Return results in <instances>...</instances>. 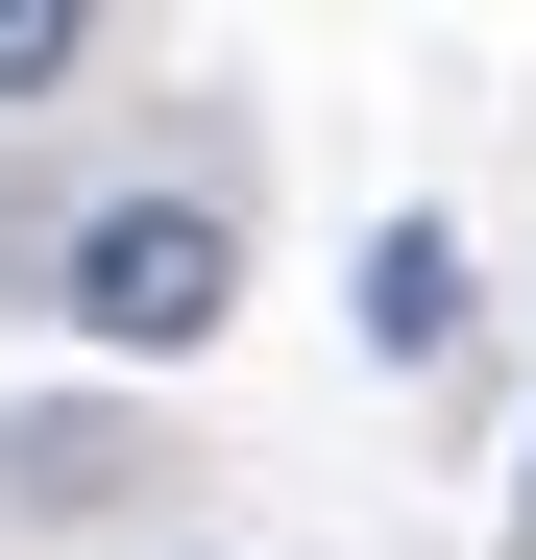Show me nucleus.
I'll return each instance as SVG.
<instances>
[{
	"instance_id": "1",
	"label": "nucleus",
	"mask_w": 536,
	"mask_h": 560,
	"mask_svg": "<svg viewBox=\"0 0 536 560\" xmlns=\"http://www.w3.org/2000/svg\"><path fill=\"white\" fill-rule=\"evenodd\" d=\"M220 293H244V220H220V196H98V220L49 244V317L98 341V365H196Z\"/></svg>"
},
{
	"instance_id": "2",
	"label": "nucleus",
	"mask_w": 536,
	"mask_h": 560,
	"mask_svg": "<svg viewBox=\"0 0 536 560\" xmlns=\"http://www.w3.org/2000/svg\"><path fill=\"white\" fill-rule=\"evenodd\" d=\"M439 341H464V244L391 220V244H366V365H439Z\"/></svg>"
},
{
	"instance_id": "3",
	"label": "nucleus",
	"mask_w": 536,
	"mask_h": 560,
	"mask_svg": "<svg viewBox=\"0 0 536 560\" xmlns=\"http://www.w3.org/2000/svg\"><path fill=\"white\" fill-rule=\"evenodd\" d=\"M73 49H98V25H73V0H0V98H49Z\"/></svg>"
},
{
	"instance_id": "4",
	"label": "nucleus",
	"mask_w": 536,
	"mask_h": 560,
	"mask_svg": "<svg viewBox=\"0 0 536 560\" xmlns=\"http://www.w3.org/2000/svg\"><path fill=\"white\" fill-rule=\"evenodd\" d=\"M512 536H536V463H512Z\"/></svg>"
}]
</instances>
